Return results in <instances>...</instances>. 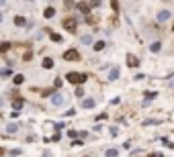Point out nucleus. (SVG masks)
I'll return each instance as SVG.
<instances>
[{"label":"nucleus","instance_id":"f257e3e1","mask_svg":"<svg viewBox=\"0 0 174 157\" xmlns=\"http://www.w3.org/2000/svg\"><path fill=\"white\" fill-rule=\"evenodd\" d=\"M66 78H68V82H70V84L80 86V84H84V82H86V78H88V76H86V74H76V72H70Z\"/></svg>","mask_w":174,"mask_h":157},{"label":"nucleus","instance_id":"f03ea898","mask_svg":"<svg viewBox=\"0 0 174 157\" xmlns=\"http://www.w3.org/2000/svg\"><path fill=\"white\" fill-rule=\"evenodd\" d=\"M63 59H66V61H78L80 59V53L76 49H68L66 53H63Z\"/></svg>","mask_w":174,"mask_h":157},{"label":"nucleus","instance_id":"7ed1b4c3","mask_svg":"<svg viewBox=\"0 0 174 157\" xmlns=\"http://www.w3.org/2000/svg\"><path fill=\"white\" fill-rule=\"evenodd\" d=\"M76 20L74 18H66V20H63V29H66V31H70V33H74L76 31Z\"/></svg>","mask_w":174,"mask_h":157},{"label":"nucleus","instance_id":"20e7f679","mask_svg":"<svg viewBox=\"0 0 174 157\" xmlns=\"http://www.w3.org/2000/svg\"><path fill=\"white\" fill-rule=\"evenodd\" d=\"M127 65H129V67H137V65H139V61H137V57H135L133 53L127 55Z\"/></svg>","mask_w":174,"mask_h":157},{"label":"nucleus","instance_id":"39448f33","mask_svg":"<svg viewBox=\"0 0 174 157\" xmlns=\"http://www.w3.org/2000/svg\"><path fill=\"white\" fill-rule=\"evenodd\" d=\"M51 104H53V106H61V104H63V96H61L59 92L53 94V96H51Z\"/></svg>","mask_w":174,"mask_h":157},{"label":"nucleus","instance_id":"423d86ee","mask_svg":"<svg viewBox=\"0 0 174 157\" xmlns=\"http://www.w3.org/2000/svg\"><path fill=\"white\" fill-rule=\"evenodd\" d=\"M41 65L45 67V70H51V67H53V59H51V57H45V59L41 61Z\"/></svg>","mask_w":174,"mask_h":157},{"label":"nucleus","instance_id":"0eeeda50","mask_svg":"<svg viewBox=\"0 0 174 157\" xmlns=\"http://www.w3.org/2000/svg\"><path fill=\"white\" fill-rule=\"evenodd\" d=\"M168 18H170V12H168V10H160V12H158V20H160V22H164V20H168Z\"/></svg>","mask_w":174,"mask_h":157},{"label":"nucleus","instance_id":"6e6552de","mask_svg":"<svg viewBox=\"0 0 174 157\" xmlns=\"http://www.w3.org/2000/svg\"><path fill=\"white\" fill-rule=\"evenodd\" d=\"M82 108H94V100L92 98H84L82 100Z\"/></svg>","mask_w":174,"mask_h":157},{"label":"nucleus","instance_id":"1a4fd4ad","mask_svg":"<svg viewBox=\"0 0 174 157\" xmlns=\"http://www.w3.org/2000/svg\"><path fill=\"white\" fill-rule=\"evenodd\" d=\"M43 16H45V18L55 16V8H53V6H47V8H45V12H43Z\"/></svg>","mask_w":174,"mask_h":157},{"label":"nucleus","instance_id":"9d476101","mask_svg":"<svg viewBox=\"0 0 174 157\" xmlns=\"http://www.w3.org/2000/svg\"><path fill=\"white\" fill-rule=\"evenodd\" d=\"M14 25H16V27H25V25H27L25 16H14Z\"/></svg>","mask_w":174,"mask_h":157},{"label":"nucleus","instance_id":"9b49d317","mask_svg":"<svg viewBox=\"0 0 174 157\" xmlns=\"http://www.w3.org/2000/svg\"><path fill=\"white\" fill-rule=\"evenodd\" d=\"M12 82H14V86H20V84L25 82V76H20V74H16V76L12 78Z\"/></svg>","mask_w":174,"mask_h":157},{"label":"nucleus","instance_id":"f8f14e48","mask_svg":"<svg viewBox=\"0 0 174 157\" xmlns=\"http://www.w3.org/2000/svg\"><path fill=\"white\" fill-rule=\"evenodd\" d=\"M117 78H119V70H117V67H113L111 74H108V80H117Z\"/></svg>","mask_w":174,"mask_h":157},{"label":"nucleus","instance_id":"ddd939ff","mask_svg":"<svg viewBox=\"0 0 174 157\" xmlns=\"http://www.w3.org/2000/svg\"><path fill=\"white\" fill-rule=\"evenodd\" d=\"M104 49V41H96L94 43V51H102Z\"/></svg>","mask_w":174,"mask_h":157},{"label":"nucleus","instance_id":"4468645a","mask_svg":"<svg viewBox=\"0 0 174 157\" xmlns=\"http://www.w3.org/2000/svg\"><path fill=\"white\" fill-rule=\"evenodd\" d=\"M160 47H162V45L156 41V43H151V47H149V49H151V53H158V51H160Z\"/></svg>","mask_w":174,"mask_h":157},{"label":"nucleus","instance_id":"2eb2a0df","mask_svg":"<svg viewBox=\"0 0 174 157\" xmlns=\"http://www.w3.org/2000/svg\"><path fill=\"white\" fill-rule=\"evenodd\" d=\"M49 35H51V41H55V43H61V37H59L57 33H51V31H49Z\"/></svg>","mask_w":174,"mask_h":157},{"label":"nucleus","instance_id":"dca6fc26","mask_svg":"<svg viewBox=\"0 0 174 157\" xmlns=\"http://www.w3.org/2000/svg\"><path fill=\"white\" fill-rule=\"evenodd\" d=\"M6 129H8V133H16V129H18V125H16V122H10V125H8Z\"/></svg>","mask_w":174,"mask_h":157},{"label":"nucleus","instance_id":"f3484780","mask_svg":"<svg viewBox=\"0 0 174 157\" xmlns=\"http://www.w3.org/2000/svg\"><path fill=\"white\" fill-rule=\"evenodd\" d=\"M12 106H14V110H20V108H23V100H14Z\"/></svg>","mask_w":174,"mask_h":157},{"label":"nucleus","instance_id":"a211bd4d","mask_svg":"<svg viewBox=\"0 0 174 157\" xmlns=\"http://www.w3.org/2000/svg\"><path fill=\"white\" fill-rule=\"evenodd\" d=\"M117 155H119L117 149H108V151H106V157H117Z\"/></svg>","mask_w":174,"mask_h":157},{"label":"nucleus","instance_id":"6ab92c4d","mask_svg":"<svg viewBox=\"0 0 174 157\" xmlns=\"http://www.w3.org/2000/svg\"><path fill=\"white\" fill-rule=\"evenodd\" d=\"M0 76H2V78H6V76H12V70H2V72H0Z\"/></svg>","mask_w":174,"mask_h":157},{"label":"nucleus","instance_id":"aec40b11","mask_svg":"<svg viewBox=\"0 0 174 157\" xmlns=\"http://www.w3.org/2000/svg\"><path fill=\"white\" fill-rule=\"evenodd\" d=\"M154 98H156V92H147L145 94V100H154Z\"/></svg>","mask_w":174,"mask_h":157},{"label":"nucleus","instance_id":"412c9836","mask_svg":"<svg viewBox=\"0 0 174 157\" xmlns=\"http://www.w3.org/2000/svg\"><path fill=\"white\" fill-rule=\"evenodd\" d=\"M90 41H92V37H88V35H84V37H82V43H86V45H88Z\"/></svg>","mask_w":174,"mask_h":157},{"label":"nucleus","instance_id":"4be33fe9","mask_svg":"<svg viewBox=\"0 0 174 157\" xmlns=\"http://www.w3.org/2000/svg\"><path fill=\"white\" fill-rule=\"evenodd\" d=\"M8 47H10L8 43H2V45H0V51H8Z\"/></svg>","mask_w":174,"mask_h":157},{"label":"nucleus","instance_id":"5701e85b","mask_svg":"<svg viewBox=\"0 0 174 157\" xmlns=\"http://www.w3.org/2000/svg\"><path fill=\"white\" fill-rule=\"evenodd\" d=\"M80 10H82V12H88L90 8H88V6H86V4H80Z\"/></svg>","mask_w":174,"mask_h":157},{"label":"nucleus","instance_id":"b1692460","mask_svg":"<svg viewBox=\"0 0 174 157\" xmlns=\"http://www.w3.org/2000/svg\"><path fill=\"white\" fill-rule=\"evenodd\" d=\"M117 133H119L117 127H113V129H111V137H117Z\"/></svg>","mask_w":174,"mask_h":157},{"label":"nucleus","instance_id":"393cba45","mask_svg":"<svg viewBox=\"0 0 174 157\" xmlns=\"http://www.w3.org/2000/svg\"><path fill=\"white\" fill-rule=\"evenodd\" d=\"M90 6H100V0H92V2H90Z\"/></svg>","mask_w":174,"mask_h":157},{"label":"nucleus","instance_id":"a878e982","mask_svg":"<svg viewBox=\"0 0 174 157\" xmlns=\"http://www.w3.org/2000/svg\"><path fill=\"white\" fill-rule=\"evenodd\" d=\"M2 2H4V0H0V6H2Z\"/></svg>","mask_w":174,"mask_h":157},{"label":"nucleus","instance_id":"bb28decb","mask_svg":"<svg viewBox=\"0 0 174 157\" xmlns=\"http://www.w3.org/2000/svg\"><path fill=\"white\" fill-rule=\"evenodd\" d=\"M0 22H2V14H0Z\"/></svg>","mask_w":174,"mask_h":157},{"label":"nucleus","instance_id":"cd10ccee","mask_svg":"<svg viewBox=\"0 0 174 157\" xmlns=\"http://www.w3.org/2000/svg\"><path fill=\"white\" fill-rule=\"evenodd\" d=\"M0 155H2V149H0Z\"/></svg>","mask_w":174,"mask_h":157}]
</instances>
